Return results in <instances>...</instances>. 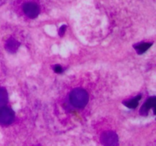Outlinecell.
I'll use <instances>...</instances> for the list:
<instances>
[{"label": "cell", "mask_w": 156, "mask_h": 146, "mask_svg": "<svg viewBox=\"0 0 156 146\" xmlns=\"http://www.w3.org/2000/svg\"><path fill=\"white\" fill-rule=\"evenodd\" d=\"M69 102L76 108L85 107L88 102V93L82 88H75L69 94Z\"/></svg>", "instance_id": "6da1fadb"}, {"label": "cell", "mask_w": 156, "mask_h": 146, "mask_svg": "<svg viewBox=\"0 0 156 146\" xmlns=\"http://www.w3.org/2000/svg\"><path fill=\"white\" fill-rule=\"evenodd\" d=\"M15 112L8 106L0 107V124L8 126L15 120Z\"/></svg>", "instance_id": "7a4b0ae2"}, {"label": "cell", "mask_w": 156, "mask_h": 146, "mask_svg": "<svg viewBox=\"0 0 156 146\" xmlns=\"http://www.w3.org/2000/svg\"><path fill=\"white\" fill-rule=\"evenodd\" d=\"M118 139V135L113 131H106L101 135V143L106 146L117 145Z\"/></svg>", "instance_id": "3957f363"}, {"label": "cell", "mask_w": 156, "mask_h": 146, "mask_svg": "<svg viewBox=\"0 0 156 146\" xmlns=\"http://www.w3.org/2000/svg\"><path fill=\"white\" fill-rule=\"evenodd\" d=\"M23 11L26 16L34 19V18H36L39 15L40 8L36 3L27 2L23 5Z\"/></svg>", "instance_id": "277c9868"}, {"label": "cell", "mask_w": 156, "mask_h": 146, "mask_svg": "<svg viewBox=\"0 0 156 146\" xmlns=\"http://www.w3.org/2000/svg\"><path fill=\"white\" fill-rule=\"evenodd\" d=\"M155 103H156V97H149V98L146 100V103L143 105L141 109H140V114L143 116L148 115L149 110L150 109H152V108H153L154 113H155Z\"/></svg>", "instance_id": "5b68a950"}, {"label": "cell", "mask_w": 156, "mask_h": 146, "mask_svg": "<svg viewBox=\"0 0 156 146\" xmlns=\"http://www.w3.org/2000/svg\"><path fill=\"white\" fill-rule=\"evenodd\" d=\"M20 45H21V43H20L18 40H16L14 39V38H9V39L6 41L5 45V50H7L8 52H9V53H15V52H17V50L19 48Z\"/></svg>", "instance_id": "8992f818"}, {"label": "cell", "mask_w": 156, "mask_h": 146, "mask_svg": "<svg viewBox=\"0 0 156 146\" xmlns=\"http://www.w3.org/2000/svg\"><path fill=\"white\" fill-rule=\"evenodd\" d=\"M152 45V43H149V42H142L140 43H136L133 46L134 49L136 50V53L138 54L141 55L143 53H144L145 52L147 51Z\"/></svg>", "instance_id": "52a82bcc"}, {"label": "cell", "mask_w": 156, "mask_h": 146, "mask_svg": "<svg viewBox=\"0 0 156 146\" xmlns=\"http://www.w3.org/2000/svg\"><path fill=\"white\" fill-rule=\"evenodd\" d=\"M141 98L142 96L140 94V95H137L136 97L131 99V100H126V101L123 102V104H124L126 107L129 108V109H135V108H136L137 106H138L139 101H140Z\"/></svg>", "instance_id": "ba28073f"}, {"label": "cell", "mask_w": 156, "mask_h": 146, "mask_svg": "<svg viewBox=\"0 0 156 146\" xmlns=\"http://www.w3.org/2000/svg\"><path fill=\"white\" fill-rule=\"evenodd\" d=\"M9 100V95L8 92L5 88L0 87V107L4 106L7 104Z\"/></svg>", "instance_id": "9c48e42d"}, {"label": "cell", "mask_w": 156, "mask_h": 146, "mask_svg": "<svg viewBox=\"0 0 156 146\" xmlns=\"http://www.w3.org/2000/svg\"><path fill=\"white\" fill-rule=\"evenodd\" d=\"M66 24H63V25H62L60 27V28L59 29V31H58V33H59V35L60 36H62L64 35V33H65L66 32Z\"/></svg>", "instance_id": "30bf717a"}, {"label": "cell", "mask_w": 156, "mask_h": 146, "mask_svg": "<svg viewBox=\"0 0 156 146\" xmlns=\"http://www.w3.org/2000/svg\"><path fill=\"white\" fill-rule=\"evenodd\" d=\"M53 69H54L55 72L58 73V74H59V73L62 72V68L60 65H54V68H53Z\"/></svg>", "instance_id": "8fae6325"}]
</instances>
